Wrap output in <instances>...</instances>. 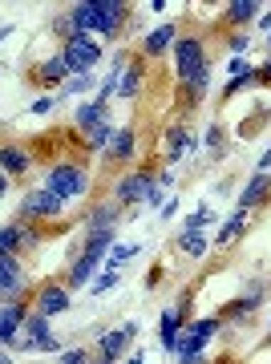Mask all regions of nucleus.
Listing matches in <instances>:
<instances>
[{
	"instance_id": "nucleus-38",
	"label": "nucleus",
	"mask_w": 271,
	"mask_h": 364,
	"mask_svg": "<svg viewBox=\"0 0 271 364\" xmlns=\"http://www.w3.org/2000/svg\"><path fill=\"white\" fill-rule=\"evenodd\" d=\"M57 364H90V352L85 348H65L61 356H57Z\"/></svg>"
},
{
	"instance_id": "nucleus-39",
	"label": "nucleus",
	"mask_w": 271,
	"mask_h": 364,
	"mask_svg": "<svg viewBox=\"0 0 271 364\" xmlns=\"http://www.w3.org/2000/svg\"><path fill=\"white\" fill-rule=\"evenodd\" d=\"M53 33H57V37H65V41H69V37H73V33H78V28H73V16H69V13H61V16H57V21H53Z\"/></svg>"
},
{
	"instance_id": "nucleus-28",
	"label": "nucleus",
	"mask_w": 271,
	"mask_h": 364,
	"mask_svg": "<svg viewBox=\"0 0 271 364\" xmlns=\"http://www.w3.org/2000/svg\"><path fill=\"white\" fill-rule=\"evenodd\" d=\"M259 9H263L259 0H231V4H227V21H231V25H247V21L259 16Z\"/></svg>"
},
{
	"instance_id": "nucleus-21",
	"label": "nucleus",
	"mask_w": 271,
	"mask_h": 364,
	"mask_svg": "<svg viewBox=\"0 0 271 364\" xmlns=\"http://www.w3.org/2000/svg\"><path fill=\"white\" fill-rule=\"evenodd\" d=\"M37 77H41V85H65L73 73H69V65H65V57L57 53V57H49V61L37 65Z\"/></svg>"
},
{
	"instance_id": "nucleus-8",
	"label": "nucleus",
	"mask_w": 271,
	"mask_h": 364,
	"mask_svg": "<svg viewBox=\"0 0 271 364\" xmlns=\"http://www.w3.org/2000/svg\"><path fill=\"white\" fill-rule=\"evenodd\" d=\"M93 4H97V37L114 41L129 21V4L126 0H93Z\"/></svg>"
},
{
	"instance_id": "nucleus-51",
	"label": "nucleus",
	"mask_w": 271,
	"mask_h": 364,
	"mask_svg": "<svg viewBox=\"0 0 271 364\" xmlns=\"http://www.w3.org/2000/svg\"><path fill=\"white\" fill-rule=\"evenodd\" d=\"M126 364H146V356H142V352H138V356H129Z\"/></svg>"
},
{
	"instance_id": "nucleus-33",
	"label": "nucleus",
	"mask_w": 271,
	"mask_h": 364,
	"mask_svg": "<svg viewBox=\"0 0 271 364\" xmlns=\"http://www.w3.org/2000/svg\"><path fill=\"white\" fill-rule=\"evenodd\" d=\"M93 90V73H78V77H69L61 85V97H78V93Z\"/></svg>"
},
{
	"instance_id": "nucleus-47",
	"label": "nucleus",
	"mask_w": 271,
	"mask_h": 364,
	"mask_svg": "<svg viewBox=\"0 0 271 364\" xmlns=\"http://www.w3.org/2000/svg\"><path fill=\"white\" fill-rule=\"evenodd\" d=\"M255 21H259V28H263V33H271V13H259Z\"/></svg>"
},
{
	"instance_id": "nucleus-27",
	"label": "nucleus",
	"mask_w": 271,
	"mask_h": 364,
	"mask_svg": "<svg viewBox=\"0 0 271 364\" xmlns=\"http://www.w3.org/2000/svg\"><path fill=\"white\" fill-rule=\"evenodd\" d=\"M134 150H138V134L134 130H117L114 146H110V158H114V162H129Z\"/></svg>"
},
{
	"instance_id": "nucleus-4",
	"label": "nucleus",
	"mask_w": 271,
	"mask_h": 364,
	"mask_svg": "<svg viewBox=\"0 0 271 364\" xmlns=\"http://www.w3.org/2000/svg\"><path fill=\"white\" fill-rule=\"evenodd\" d=\"M61 57H65V65H69V73H90L102 61V41L90 37V33H73L61 45Z\"/></svg>"
},
{
	"instance_id": "nucleus-5",
	"label": "nucleus",
	"mask_w": 271,
	"mask_h": 364,
	"mask_svg": "<svg viewBox=\"0 0 271 364\" xmlns=\"http://www.w3.org/2000/svg\"><path fill=\"white\" fill-rule=\"evenodd\" d=\"M186 316H191V291H182L179 304L174 308H166L162 312V320H158V332H162V348L166 352H179V336H182V324H186Z\"/></svg>"
},
{
	"instance_id": "nucleus-13",
	"label": "nucleus",
	"mask_w": 271,
	"mask_h": 364,
	"mask_svg": "<svg viewBox=\"0 0 271 364\" xmlns=\"http://www.w3.org/2000/svg\"><path fill=\"white\" fill-rule=\"evenodd\" d=\"M138 336V324L129 320V324H122V328H114V332H102L97 336V348H102V356H110V360H117L122 352H126V344Z\"/></svg>"
},
{
	"instance_id": "nucleus-46",
	"label": "nucleus",
	"mask_w": 271,
	"mask_h": 364,
	"mask_svg": "<svg viewBox=\"0 0 271 364\" xmlns=\"http://www.w3.org/2000/svg\"><path fill=\"white\" fill-rule=\"evenodd\" d=\"M179 364H211V360H207V356H203V352H194V356H182Z\"/></svg>"
},
{
	"instance_id": "nucleus-31",
	"label": "nucleus",
	"mask_w": 271,
	"mask_h": 364,
	"mask_svg": "<svg viewBox=\"0 0 271 364\" xmlns=\"http://www.w3.org/2000/svg\"><path fill=\"white\" fill-rule=\"evenodd\" d=\"M114 138H117V130L114 126H110V122H102V126H93L90 134H85V146H90V150H97V154H110V146H114Z\"/></svg>"
},
{
	"instance_id": "nucleus-37",
	"label": "nucleus",
	"mask_w": 271,
	"mask_h": 364,
	"mask_svg": "<svg viewBox=\"0 0 271 364\" xmlns=\"http://www.w3.org/2000/svg\"><path fill=\"white\" fill-rule=\"evenodd\" d=\"M114 284H117V272L110 267V272H102V275H97V279L90 284V291H93V296H102V291H110Z\"/></svg>"
},
{
	"instance_id": "nucleus-3",
	"label": "nucleus",
	"mask_w": 271,
	"mask_h": 364,
	"mask_svg": "<svg viewBox=\"0 0 271 364\" xmlns=\"http://www.w3.org/2000/svg\"><path fill=\"white\" fill-rule=\"evenodd\" d=\"M174 73L179 81H194L198 73H207V45L203 37H179L174 41Z\"/></svg>"
},
{
	"instance_id": "nucleus-17",
	"label": "nucleus",
	"mask_w": 271,
	"mask_h": 364,
	"mask_svg": "<svg viewBox=\"0 0 271 364\" xmlns=\"http://www.w3.org/2000/svg\"><path fill=\"white\" fill-rule=\"evenodd\" d=\"M267 195H271V174H255V178L239 191V210H255Z\"/></svg>"
},
{
	"instance_id": "nucleus-22",
	"label": "nucleus",
	"mask_w": 271,
	"mask_h": 364,
	"mask_svg": "<svg viewBox=\"0 0 271 364\" xmlns=\"http://www.w3.org/2000/svg\"><path fill=\"white\" fill-rule=\"evenodd\" d=\"M243 231H247V210H235L211 243H215V247H231V243H239V239H243Z\"/></svg>"
},
{
	"instance_id": "nucleus-42",
	"label": "nucleus",
	"mask_w": 271,
	"mask_h": 364,
	"mask_svg": "<svg viewBox=\"0 0 271 364\" xmlns=\"http://www.w3.org/2000/svg\"><path fill=\"white\" fill-rule=\"evenodd\" d=\"M255 81H259V85H267V90H271V57H267V61H263V65L255 69Z\"/></svg>"
},
{
	"instance_id": "nucleus-44",
	"label": "nucleus",
	"mask_w": 271,
	"mask_h": 364,
	"mask_svg": "<svg viewBox=\"0 0 271 364\" xmlns=\"http://www.w3.org/2000/svg\"><path fill=\"white\" fill-rule=\"evenodd\" d=\"M259 174H271V146L259 154Z\"/></svg>"
},
{
	"instance_id": "nucleus-43",
	"label": "nucleus",
	"mask_w": 271,
	"mask_h": 364,
	"mask_svg": "<svg viewBox=\"0 0 271 364\" xmlns=\"http://www.w3.org/2000/svg\"><path fill=\"white\" fill-rule=\"evenodd\" d=\"M158 215H162V219H174V215H179V198H170V203H162V210H158Z\"/></svg>"
},
{
	"instance_id": "nucleus-40",
	"label": "nucleus",
	"mask_w": 271,
	"mask_h": 364,
	"mask_svg": "<svg viewBox=\"0 0 271 364\" xmlns=\"http://www.w3.org/2000/svg\"><path fill=\"white\" fill-rule=\"evenodd\" d=\"M227 49H231V53H247V49H251V37H247V33H231V37H227Z\"/></svg>"
},
{
	"instance_id": "nucleus-7",
	"label": "nucleus",
	"mask_w": 271,
	"mask_h": 364,
	"mask_svg": "<svg viewBox=\"0 0 271 364\" xmlns=\"http://www.w3.org/2000/svg\"><path fill=\"white\" fill-rule=\"evenodd\" d=\"M28 291V275L21 267L16 255H0V304H13V299H25Z\"/></svg>"
},
{
	"instance_id": "nucleus-11",
	"label": "nucleus",
	"mask_w": 271,
	"mask_h": 364,
	"mask_svg": "<svg viewBox=\"0 0 271 364\" xmlns=\"http://www.w3.org/2000/svg\"><path fill=\"white\" fill-rule=\"evenodd\" d=\"M154 186V178H150V170H129L126 178L117 182V191H114V203L122 210L129 207V203H138V198H146V191Z\"/></svg>"
},
{
	"instance_id": "nucleus-34",
	"label": "nucleus",
	"mask_w": 271,
	"mask_h": 364,
	"mask_svg": "<svg viewBox=\"0 0 271 364\" xmlns=\"http://www.w3.org/2000/svg\"><path fill=\"white\" fill-rule=\"evenodd\" d=\"M211 219H215V215H211V207H198V210L191 215V219L182 223V231H207Z\"/></svg>"
},
{
	"instance_id": "nucleus-18",
	"label": "nucleus",
	"mask_w": 271,
	"mask_h": 364,
	"mask_svg": "<svg viewBox=\"0 0 271 364\" xmlns=\"http://www.w3.org/2000/svg\"><path fill=\"white\" fill-rule=\"evenodd\" d=\"M69 16H73V28H78V33L97 37V4H93V0H78V4L69 9Z\"/></svg>"
},
{
	"instance_id": "nucleus-53",
	"label": "nucleus",
	"mask_w": 271,
	"mask_h": 364,
	"mask_svg": "<svg viewBox=\"0 0 271 364\" xmlns=\"http://www.w3.org/2000/svg\"><path fill=\"white\" fill-rule=\"evenodd\" d=\"M267 336H271V324H267Z\"/></svg>"
},
{
	"instance_id": "nucleus-54",
	"label": "nucleus",
	"mask_w": 271,
	"mask_h": 364,
	"mask_svg": "<svg viewBox=\"0 0 271 364\" xmlns=\"http://www.w3.org/2000/svg\"><path fill=\"white\" fill-rule=\"evenodd\" d=\"M267 45H271V37H267Z\"/></svg>"
},
{
	"instance_id": "nucleus-49",
	"label": "nucleus",
	"mask_w": 271,
	"mask_h": 364,
	"mask_svg": "<svg viewBox=\"0 0 271 364\" xmlns=\"http://www.w3.org/2000/svg\"><path fill=\"white\" fill-rule=\"evenodd\" d=\"M9 37H13V25H4V28H0V41H9Z\"/></svg>"
},
{
	"instance_id": "nucleus-9",
	"label": "nucleus",
	"mask_w": 271,
	"mask_h": 364,
	"mask_svg": "<svg viewBox=\"0 0 271 364\" xmlns=\"http://www.w3.org/2000/svg\"><path fill=\"white\" fill-rule=\"evenodd\" d=\"M33 308H37L45 320H53V316H61V312H69V308H73V291H69L65 284H41L37 299H33Z\"/></svg>"
},
{
	"instance_id": "nucleus-20",
	"label": "nucleus",
	"mask_w": 271,
	"mask_h": 364,
	"mask_svg": "<svg viewBox=\"0 0 271 364\" xmlns=\"http://www.w3.org/2000/svg\"><path fill=\"white\" fill-rule=\"evenodd\" d=\"M97 263H102V259H93V255H78L73 267H69V275H65V287H69V291L85 287V284H90V275L97 272Z\"/></svg>"
},
{
	"instance_id": "nucleus-36",
	"label": "nucleus",
	"mask_w": 271,
	"mask_h": 364,
	"mask_svg": "<svg viewBox=\"0 0 271 364\" xmlns=\"http://www.w3.org/2000/svg\"><path fill=\"white\" fill-rule=\"evenodd\" d=\"M203 146H207V150H215V154H223V150H227V142H223V126H207Z\"/></svg>"
},
{
	"instance_id": "nucleus-35",
	"label": "nucleus",
	"mask_w": 271,
	"mask_h": 364,
	"mask_svg": "<svg viewBox=\"0 0 271 364\" xmlns=\"http://www.w3.org/2000/svg\"><path fill=\"white\" fill-rule=\"evenodd\" d=\"M134 255H138V243H122V247H114V255H110V263H105V267H122V263L126 259H134Z\"/></svg>"
},
{
	"instance_id": "nucleus-50",
	"label": "nucleus",
	"mask_w": 271,
	"mask_h": 364,
	"mask_svg": "<svg viewBox=\"0 0 271 364\" xmlns=\"http://www.w3.org/2000/svg\"><path fill=\"white\" fill-rule=\"evenodd\" d=\"M0 364H13V356H9V348H0Z\"/></svg>"
},
{
	"instance_id": "nucleus-10",
	"label": "nucleus",
	"mask_w": 271,
	"mask_h": 364,
	"mask_svg": "<svg viewBox=\"0 0 271 364\" xmlns=\"http://www.w3.org/2000/svg\"><path fill=\"white\" fill-rule=\"evenodd\" d=\"M21 210H25V219H57V215L65 210V203L53 195L49 186H37V191H28L25 195Z\"/></svg>"
},
{
	"instance_id": "nucleus-14",
	"label": "nucleus",
	"mask_w": 271,
	"mask_h": 364,
	"mask_svg": "<svg viewBox=\"0 0 271 364\" xmlns=\"http://www.w3.org/2000/svg\"><path fill=\"white\" fill-rule=\"evenodd\" d=\"M0 170L9 174V178H21V174H28L33 170V154H28L25 146H0Z\"/></svg>"
},
{
	"instance_id": "nucleus-41",
	"label": "nucleus",
	"mask_w": 271,
	"mask_h": 364,
	"mask_svg": "<svg viewBox=\"0 0 271 364\" xmlns=\"http://www.w3.org/2000/svg\"><path fill=\"white\" fill-rule=\"evenodd\" d=\"M53 105H57V97H37V102L28 105V114H37V117H45V114H53Z\"/></svg>"
},
{
	"instance_id": "nucleus-16",
	"label": "nucleus",
	"mask_w": 271,
	"mask_h": 364,
	"mask_svg": "<svg viewBox=\"0 0 271 364\" xmlns=\"http://www.w3.org/2000/svg\"><path fill=\"white\" fill-rule=\"evenodd\" d=\"M179 41V28H174V21L170 25H158L150 37L142 41V57H162V53H170V45Z\"/></svg>"
},
{
	"instance_id": "nucleus-23",
	"label": "nucleus",
	"mask_w": 271,
	"mask_h": 364,
	"mask_svg": "<svg viewBox=\"0 0 271 364\" xmlns=\"http://www.w3.org/2000/svg\"><path fill=\"white\" fill-rule=\"evenodd\" d=\"M211 247H215V243L207 239V231H182L179 235V251L182 255H191V259H203Z\"/></svg>"
},
{
	"instance_id": "nucleus-45",
	"label": "nucleus",
	"mask_w": 271,
	"mask_h": 364,
	"mask_svg": "<svg viewBox=\"0 0 271 364\" xmlns=\"http://www.w3.org/2000/svg\"><path fill=\"white\" fill-rule=\"evenodd\" d=\"M158 284H162V263H158L150 275H146V287H158Z\"/></svg>"
},
{
	"instance_id": "nucleus-15",
	"label": "nucleus",
	"mask_w": 271,
	"mask_h": 364,
	"mask_svg": "<svg viewBox=\"0 0 271 364\" xmlns=\"http://www.w3.org/2000/svg\"><path fill=\"white\" fill-rule=\"evenodd\" d=\"M227 73H231V77H227V85H223V102H231V97H235L239 90H247V85H255V69L247 65L243 57H231V65H227Z\"/></svg>"
},
{
	"instance_id": "nucleus-30",
	"label": "nucleus",
	"mask_w": 271,
	"mask_h": 364,
	"mask_svg": "<svg viewBox=\"0 0 271 364\" xmlns=\"http://www.w3.org/2000/svg\"><path fill=\"white\" fill-rule=\"evenodd\" d=\"M114 247V231H90V239L81 243V255H93V259H105V251Z\"/></svg>"
},
{
	"instance_id": "nucleus-6",
	"label": "nucleus",
	"mask_w": 271,
	"mask_h": 364,
	"mask_svg": "<svg viewBox=\"0 0 271 364\" xmlns=\"http://www.w3.org/2000/svg\"><path fill=\"white\" fill-rule=\"evenodd\" d=\"M215 332H219V316H203V320H191L186 324V332L179 336V352L174 356H194V352H203L215 340Z\"/></svg>"
},
{
	"instance_id": "nucleus-19",
	"label": "nucleus",
	"mask_w": 271,
	"mask_h": 364,
	"mask_svg": "<svg viewBox=\"0 0 271 364\" xmlns=\"http://www.w3.org/2000/svg\"><path fill=\"white\" fill-rule=\"evenodd\" d=\"M142 61H138V57H129V65L122 69V81H117V93H122V97H126V102H134V97H138V90H142Z\"/></svg>"
},
{
	"instance_id": "nucleus-24",
	"label": "nucleus",
	"mask_w": 271,
	"mask_h": 364,
	"mask_svg": "<svg viewBox=\"0 0 271 364\" xmlns=\"http://www.w3.org/2000/svg\"><path fill=\"white\" fill-rule=\"evenodd\" d=\"M102 122H105V105H97V102H81L78 114H73V126H78L81 134H90L93 126H102Z\"/></svg>"
},
{
	"instance_id": "nucleus-1",
	"label": "nucleus",
	"mask_w": 271,
	"mask_h": 364,
	"mask_svg": "<svg viewBox=\"0 0 271 364\" xmlns=\"http://www.w3.org/2000/svg\"><path fill=\"white\" fill-rule=\"evenodd\" d=\"M45 186L61 203H78V198L90 195V170L81 166V162H53L49 174H45Z\"/></svg>"
},
{
	"instance_id": "nucleus-52",
	"label": "nucleus",
	"mask_w": 271,
	"mask_h": 364,
	"mask_svg": "<svg viewBox=\"0 0 271 364\" xmlns=\"http://www.w3.org/2000/svg\"><path fill=\"white\" fill-rule=\"evenodd\" d=\"M93 364H114V360H110V356H97V360H93Z\"/></svg>"
},
{
	"instance_id": "nucleus-32",
	"label": "nucleus",
	"mask_w": 271,
	"mask_h": 364,
	"mask_svg": "<svg viewBox=\"0 0 271 364\" xmlns=\"http://www.w3.org/2000/svg\"><path fill=\"white\" fill-rule=\"evenodd\" d=\"M259 299H263V284H251V291H247L243 299H231V304H227V316H247V312H255Z\"/></svg>"
},
{
	"instance_id": "nucleus-12",
	"label": "nucleus",
	"mask_w": 271,
	"mask_h": 364,
	"mask_svg": "<svg viewBox=\"0 0 271 364\" xmlns=\"http://www.w3.org/2000/svg\"><path fill=\"white\" fill-rule=\"evenodd\" d=\"M28 316L25 299H13V304H0V348H13V340L21 336V324Z\"/></svg>"
},
{
	"instance_id": "nucleus-29",
	"label": "nucleus",
	"mask_w": 271,
	"mask_h": 364,
	"mask_svg": "<svg viewBox=\"0 0 271 364\" xmlns=\"http://www.w3.org/2000/svg\"><path fill=\"white\" fill-rule=\"evenodd\" d=\"M194 146H198V138H191L182 126H174V130L166 134V158H170V162H179L182 150H194Z\"/></svg>"
},
{
	"instance_id": "nucleus-2",
	"label": "nucleus",
	"mask_w": 271,
	"mask_h": 364,
	"mask_svg": "<svg viewBox=\"0 0 271 364\" xmlns=\"http://www.w3.org/2000/svg\"><path fill=\"white\" fill-rule=\"evenodd\" d=\"M21 332H25V336H16V340H13V348H16V352H57V356L65 352V348H61V340L49 332V320H45L37 308H28V316H25V324H21Z\"/></svg>"
},
{
	"instance_id": "nucleus-48",
	"label": "nucleus",
	"mask_w": 271,
	"mask_h": 364,
	"mask_svg": "<svg viewBox=\"0 0 271 364\" xmlns=\"http://www.w3.org/2000/svg\"><path fill=\"white\" fill-rule=\"evenodd\" d=\"M9 195V174H4V170H0V198Z\"/></svg>"
},
{
	"instance_id": "nucleus-25",
	"label": "nucleus",
	"mask_w": 271,
	"mask_h": 364,
	"mask_svg": "<svg viewBox=\"0 0 271 364\" xmlns=\"http://www.w3.org/2000/svg\"><path fill=\"white\" fill-rule=\"evenodd\" d=\"M16 251H25V231H21V223H4L0 227V255H16Z\"/></svg>"
},
{
	"instance_id": "nucleus-26",
	"label": "nucleus",
	"mask_w": 271,
	"mask_h": 364,
	"mask_svg": "<svg viewBox=\"0 0 271 364\" xmlns=\"http://www.w3.org/2000/svg\"><path fill=\"white\" fill-rule=\"evenodd\" d=\"M122 219V207L117 203H105V207H93L90 215V231H114V223Z\"/></svg>"
}]
</instances>
